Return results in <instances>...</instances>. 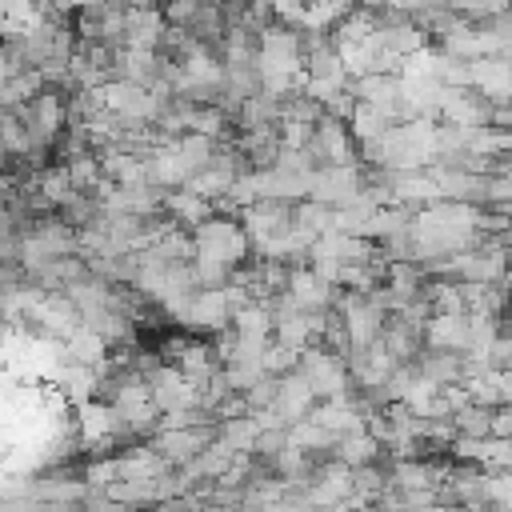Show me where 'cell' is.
Instances as JSON below:
<instances>
[{
  "label": "cell",
  "instance_id": "1",
  "mask_svg": "<svg viewBox=\"0 0 512 512\" xmlns=\"http://www.w3.org/2000/svg\"><path fill=\"white\" fill-rule=\"evenodd\" d=\"M424 348H440V352H468V348H472L468 316H432V320L424 324Z\"/></svg>",
  "mask_w": 512,
  "mask_h": 512
},
{
  "label": "cell",
  "instance_id": "2",
  "mask_svg": "<svg viewBox=\"0 0 512 512\" xmlns=\"http://www.w3.org/2000/svg\"><path fill=\"white\" fill-rule=\"evenodd\" d=\"M488 424H492V408H484V404H476V400H468V404H460V408L452 412V428H456V436L488 440Z\"/></svg>",
  "mask_w": 512,
  "mask_h": 512
},
{
  "label": "cell",
  "instance_id": "3",
  "mask_svg": "<svg viewBox=\"0 0 512 512\" xmlns=\"http://www.w3.org/2000/svg\"><path fill=\"white\" fill-rule=\"evenodd\" d=\"M488 436H492V440H512V404H496V408H492Z\"/></svg>",
  "mask_w": 512,
  "mask_h": 512
},
{
  "label": "cell",
  "instance_id": "4",
  "mask_svg": "<svg viewBox=\"0 0 512 512\" xmlns=\"http://www.w3.org/2000/svg\"><path fill=\"white\" fill-rule=\"evenodd\" d=\"M508 288H512V248H508V280H504Z\"/></svg>",
  "mask_w": 512,
  "mask_h": 512
}]
</instances>
